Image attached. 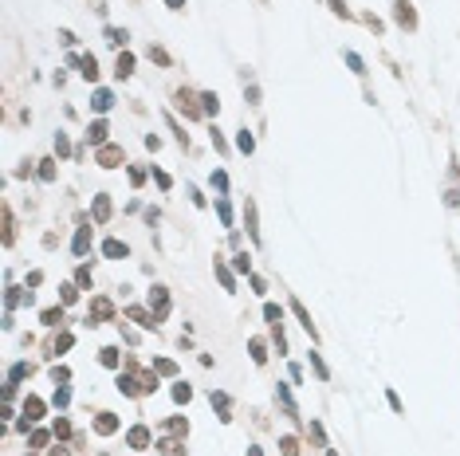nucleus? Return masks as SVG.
I'll list each match as a JSON object with an SVG mask.
<instances>
[{
    "label": "nucleus",
    "instance_id": "nucleus-1",
    "mask_svg": "<svg viewBox=\"0 0 460 456\" xmlns=\"http://www.w3.org/2000/svg\"><path fill=\"white\" fill-rule=\"evenodd\" d=\"M102 252L110 256V260H126V244H122V240H106V244H102Z\"/></svg>",
    "mask_w": 460,
    "mask_h": 456
},
{
    "label": "nucleus",
    "instance_id": "nucleus-2",
    "mask_svg": "<svg viewBox=\"0 0 460 456\" xmlns=\"http://www.w3.org/2000/svg\"><path fill=\"white\" fill-rule=\"evenodd\" d=\"M130 445H134V449H146V445H150V433H146V429H130Z\"/></svg>",
    "mask_w": 460,
    "mask_h": 456
},
{
    "label": "nucleus",
    "instance_id": "nucleus-3",
    "mask_svg": "<svg viewBox=\"0 0 460 456\" xmlns=\"http://www.w3.org/2000/svg\"><path fill=\"white\" fill-rule=\"evenodd\" d=\"M87 248H91V232H87V228H79V236H75V252L83 256Z\"/></svg>",
    "mask_w": 460,
    "mask_h": 456
},
{
    "label": "nucleus",
    "instance_id": "nucleus-4",
    "mask_svg": "<svg viewBox=\"0 0 460 456\" xmlns=\"http://www.w3.org/2000/svg\"><path fill=\"white\" fill-rule=\"evenodd\" d=\"M110 91H99V95H95V110H110Z\"/></svg>",
    "mask_w": 460,
    "mask_h": 456
},
{
    "label": "nucleus",
    "instance_id": "nucleus-5",
    "mask_svg": "<svg viewBox=\"0 0 460 456\" xmlns=\"http://www.w3.org/2000/svg\"><path fill=\"white\" fill-rule=\"evenodd\" d=\"M95 216H99V220H106V216H110V201H106V197H99V201H95Z\"/></svg>",
    "mask_w": 460,
    "mask_h": 456
},
{
    "label": "nucleus",
    "instance_id": "nucleus-6",
    "mask_svg": "<svg viewBox=\"0 0 460 456\" xmlns=\"http://www.w3.org/2000/svg\"><path fill=\"white\" fill-rule=\"evenodd\" d=\"M279 449H283V456H299V445H295V437H283V445H279Z\"/></svg>",
    "mask_w": 460,
    "mask_h": 456
},
{
    "label": "nucleus",
    "instance_id": "nucleus-7",
    "mask_svg": "<svg viewBox=\"0 0 460 456\" xmlns=\"http://www.w3.org/2000/svg\"><path fill=\"white\" fill-rule=\"evenodd\" d=\"M236 146H240V150H244V153H252V146H256V142H252V134H248V130H244V134H240V138H236Z\"/></svg>",
    "mask_w": 460,
    "mask_h": 456
},
{
    "label": "nucleus",
    "instance_id": "nucleus-8",
    "mask_svg": "<svg viewBox=\"0 0 460 456\" xmlns=\"http://www.w3.org/2000/svg\"><path fill=\"white\" fill-rule=\"evenodd\" d=\"M99 433H114V417H110V413L99 417Z\"/></svg>",
    "mask_w": 460,
    "mask_h": 456
},
{
    "label": "nucleus",
    "instance_id": "nucleus-9",
    "mask_svg": "<svg viewBox=\"0 0 460 456\" xmlns=\"http://www.w3.org/2000/svg\"><path fill=\"white\" fill-rule=\"evenodd\" d=\"M24 413H28V421H32V417H40V413H44V405H40V401H36V397H32V401H28V405H24Z\"/></svg>",
    "mask_w": 460,
    "mask_h": 456
},
{
    "label": "nucleus",
    "instance_id": "nucleus-10",
    "mask_svg": "<svg viewBox=\"0 0 460 456\" xmlns=\"http://www.w3.org/2000/svg\"><path fill=\"white\" fill-rule=\"evenodd\" d=\"M130 67H134V59H130V55H122V59H118V75L126 79V75H130Z\"/></svg>",
    "mask_w": 460,
    "mask_h": 456
},
{
    "label": "nucleus",
    "instance_id": "nucleus-11",
    "mask_svg": "<svg viewBox=\"0 0 460 456\" xmlns=\"http://www.w3.org/2000/svg\"><path fill=\"white\" fill-rule=\"evenodd\" d=\"M263 319H267V323H279V307L267 303V307H263Z\"/></svg>",
    "mask_w": 460,
    "mask_h": 456
},
{
    "label": "nucleus",
    "instance_id": "nucleus-12",
    "mask_svg": "<svg viewBox=\"0 0 460 456\" xmlns=\"http://www.w3.org/2000/svg\"><path fill=\"white\" fill-rule=\"evenodd\" d=\"M102 138H106V126L95 122V126H91V142H102Z\"/></svg>",
    "mask_w": 460,
    "mask_h": 456
},
{
    "label": "nucleus",
    "instance_id": "nucleus-13",
    "mask_svg": "<svg viewBox=\"0 0 460 456\" xmlns=\"http://www.w3.org/2000/svg\"><path fill=\"white\" fill-rule=\"evenodd\" d=\"M106 40H110V44H126V32H118V28H110V32H106Z\"/></svg>",
    "mask_w": 460,
    "mask_h": 456
},
{
    "label": "nucleus",
    "instance_id": "nucleus-14",
    "mask_svg": "<svg viewBox=\"0 0 460 456\" xmlns=\"http://www.w3.org/2000/svg\"><path fill=\"white\" fill-rule=\"evenodd\" d=\"M102 366H118V350H102Z\"/></svg>",
    "mask_w": 460,
    "mask_h": 456
},
{
    "label": "nucleus",
    "instance_id": "nucleus-15",
    "mask_svg": "<svg viewBox=\"0 0 460 456\" xmlns=\"http://www.w3.org/2000/svg\"><path fill=\"white\" fill-rule=\"evenodd\" d=\"M83 75H87V79H95V75H99V71H95V59H83Z\"/></svg>",
    "mask_w": 460,
    "mask_h": 456
},
{
    "label": "nucleus",
    "instance_id": "nucleus-16",
    "mask_svg": "<svg viewBox=\"0 0 460 456\" xmlns=\"http://www.w3.org/2000/svg\"><path fill=\"white\" fill-rule=\"evenodd\" d=\"M95 315H99V319H106V315H110V303H106V299H99V303H95Z\"/></svg>",
    "mask_w": 460,
    "mask_h": 456
},
{
    "label": "nucleus",
    "instance_id": "nucleus-17",
    "mask_svg": "<svg viewBox=\"0 0 460 456\" xmlns=\"http://www.w3.org/2000/svg\"><path fill=\"white\" fill-rule=\"evenodd\" d=\"M311 366L319 370V378H327V366H323V358H319V354H311Z\"/></svg>",
    "mask_w": 460,
    "mask_h": 456
},
{
    "label": "nucleus",
    "instance_id": "nucleus-18",
    "mask_svg": "<svg viewBox=\"0 0 460 456\" xmlns=\"http://www.w3.org/2000/svg\"><path fill=\"white\" fill-rule=\"evenodd\" d=\"M346 63H350V67H354V71H358V75H362V59H358V55H354V51H346Z\"/></svg>",
    "mask_w": 460,
    "mask_h": 456
},
{
    "label": "nucleus",
    "instance_id": "nucleus-19",
    "mask_svg": "<svg viewBox=\"0 0 460 456\" xmlns=\"http://www.w3.org/2000/svg\"><path fill=\"white\" fill-rule=\"evenodd\" d=\"M330 4H334V12H338V16H346V4H342V0H330Z\"/></svg>",
    "mask_w": 460,
    "mask_h": 456
},
{
    "label": "nucleus",
    "instance_id": "nucleus-20",
    "mask_svg": "<svg viewBox=\"0 0 460 456\" xmlns=\"http://www.w3.org/2000/svg\"><path fill=\"white\" fill-rule=\"evenodd\" d=\"M165 4H169V8H181V4H185V0H165Z\"/></svg>",
    "mask_w": 460,
    "mask_h": 456
}]
</instances>
